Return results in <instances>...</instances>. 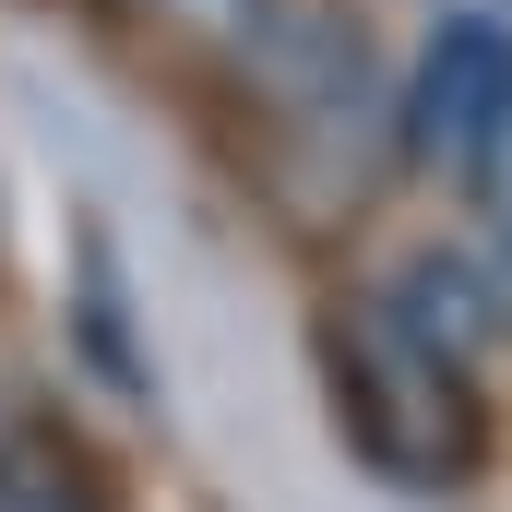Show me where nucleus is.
Wrapping results in <instances>:
<instances>
[{"label":"nucleus","mask_w":512,"mask_h":512,"mask_svg":"<svg viewBox=\"0 0 512 512\" xmlns=\"http://www.w3.org/2000/svg\"><path fill=\"white\" fill-rule=\"evenodd\" d=\"M322 370H334V429L382 465L393 489H417V501L477 489V465H489V393H477V358H465L453 334H429L393 286L334 298Z\"/></svg>","instance_id":"f257e3e1"},{"label":"nucleus","mask_w":512,"mask_h":512,"mask_svg":"<svg viewBox=\"0 0 512 512\" xmlns=\"http://www.w3.org/2000/svg\"><path fill=\"white\" fill-rule=\"evenodd\" d=\"M501 108H512V36L465 12V24H441V36L417 48V84H405V108H393V120H405L393 143H405L417 167H453V179H465L477 143L501 131Z\"/></svg>","instance_id":"f03ea898"},{"label":"nucleus","mask_w":512,"mask_h":512,"mask_svg":"<svg viewBox=\"0 0 512 512\" xmlns=\"http://www.w3.org/2000/svg\"><path fill=\"white\" fill-rule=\"evenodd\" d=\"M0 512H120V477L60 405L0 393Z\"/></svg>","instance_id":"7ed1b4c3"},{"label":"nucleus","mask_w":512,"mask_h":512,"mask_svg":"<svg viewBox=\"0 0 512 512\" xmlns=\"http://www.w3.org/2000/svg\"><path fill=\"white\" fill-rule=\"evenodd\" d=\"M96 12H120L143 36H203V48H239L262 24V0H96Z\"/></svg>","instance_id":"20e7f679"},{"label":"nucleus","mask_w":512,"mask_h":512,"mask_svg":"<svg viewBox=\"0 0 512 512\" xmlns=\"http://www.w3.org/2000/svg\"><path fill=\"white\" fill-rule=\"evenodd\" d=\"M84 346L143 393V358H131V334H120V274H108V239H84Z\"/></svg>","instance_id":"39448f33"},{"label":"nucleus","mask_w":512,"mask_h":512,"mask_svg":"<svg viewBox=\"0 0 512 512\" xmlns=\"http://www.w3.org/2000/svg\"><path fill=\"white\" fill-rule=\"evenodd\" d=\"M465 179H477V215H489V251L512 262V108H501V131L477 143V167H465Z\"/></svg>","instance_id":"423d86ee"}]
</instances>
